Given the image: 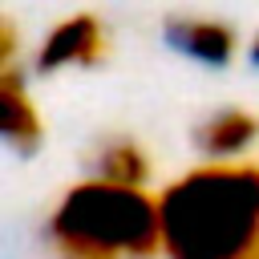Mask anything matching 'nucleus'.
Returning a JSON list of instances; mask_svg holds the SVG:
<instances>
[{
	"label": "nucleus",
	"instance_id": "f257e3e1",
	"mask_svg": "<svg viewBox=\"0 0 259 259\" xmlns=\"http://www.w3.org/2000/svg\"><path fill=\"white\" fill-rule=\"evenodd\" d=\"M166 259H255L259 255V166L206 162L158 194Z\"/></svg>",
	"mask_w": 259,
	"mask_h": 259
},
{
	"label": "nucleus",
	"instance_id": "f03ea898",
	"mask_svg": "<svg viewBox=\"0 0 259 259\" xmlns=\"http://www.w3.org/2000/svg\"><path fill=\"white\" fill-rule=\"evenodd\" d=\"M49 243L61 259H154L162 251L158 198L101 178L77 182L49 214Z\"/></svg>",
	"mask_w": 259,
	"mask_h": 259
},
{
	"label": "nucleus",
	"instance_id": "7ed1b4c3",
	"mask_svg": "<svg viewBox=\"0 0 259 259\" xmlns=\"http://www.w3.org/2000/svg\"><path fill=\"white\" fill-rule=\"evenodd\" d=\"M101 45H105L101 40V20L89 16V12H77V16L49 28V36L36 53V69L57 73V69H69V65H97Z\"/></svg>",
	"mask_w": 259,
	"mask_h": 259
},
{
	"label": "nucleus",
	"instance_id": "20e7f679",
	"mask_svg": "<svg viewBox=\"0 0 259 259\" xmlns=\"http://www.w3.org/2000/svg\"><path fill=\"white\" fill-rule=\"evenodd\" d=\"M166 40H170V49H178L182 57L202 61V65H210V69L227 65L231 53H235V32H231V24H219V20H206V16L166 20Z\"/></svg>",
	"mask_w": 259,
	"mask_h": 259
},
{
	"label": "nucleus",
	"instance_id": "39448f33",
	"mask_svg": "<svg viewBox=\"0 0 259 259\" xmlns=\"http://www.w3.org/2000/svg\"><path fill=\"white\" fill-rule=\"evenodd\" d=\"M0 134L16 154H32L40 146V134H45L40 113H36L32 97L24 93V81L16 69L0 73Z\"/></svg>",
	"mask_w": 259,
	"mask_h": 259
},
{
	"label": "nucleus",
	"instance_id": "423d86ee",
	"mask_svg": "<svg viewBox=\"0 0 259 259\" xmlns=\"http://www.w3.org/2000/svg\"><path fill=\"white\" fill-rule=\"evenodd\" d=\"M259 138V117L247 109H214L198 130H194V146L214 158V162H235L239 154H247V146Z\"/></svg>",
	"mask_w": 259,
	"mask_h": 259
},
{
	"label": "nucleus",
	"instance_id": "0eeeda50",
	"mask_svg": "<svg viewBox=\"0 0 259 259\" xmlns=\"http://www.w3.org/2000/svg\"><path fill=\"white\" fill-rule=\"evenodd\" d=\"M146 174H150V158L134 138H105L93 154V178H101V182L142 190Z\"/></svg>",
	"mask_w": 259,
	"mask_h": 259
},
{
	"label": "nucleus",
	"instance_id": "6e6552de",
	"mask_svg": "<svg viewBox=\"0 0 259 259\" xmlns=\"http://www.w3.org/2000/svg\"><path fill=\"white\" fill-rule=\"evenodd\" d=\"M12 49H16V32H12V24L0 16V65H4V69H12Z\"/></svg>",
	"mask_w": 259,
	"mask_h": 259
},
{
	"label": "nucleus",
	"instance_id": "1a4fd4ad",
	"mask_svg": "<svg viewBox=\"0 0 259 259\" xmlns=\"http://www.w3.org/2000/svg\"><path fill=\"white\" fill-rule=\"evenodd\" d=\"M251 65H255V69H259V36H255V40H251Z\"/></svg>",
	"mask_w": 259,
	"mask_h": 259
},
{
	"label": "nucleus",
	"instance_id": "9d476101",
	"mask_svg": "<svg viewBox=\"0 0 259 259\" xmlns=\"http://www.w3.org/2000/svg\"><path fill=\"white\" fill-rule=\"evenodd\" d=\"M255 259H259V255H255Z\"/></svg>",
	"mask_w": 259,
	"mask_h": 259
}]
</instances>
